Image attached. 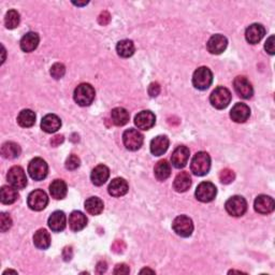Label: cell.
I'll use <instances>...</instances> for the list:
<instances>
[{
    "instance_id": "ac0fdd59",
    "label": "cell",
    "mask_w": 275,
    "mask_h": 275,
    "mask_svg": "<svg viewBox=\"0 0 275 275\" xmlns=\"http://www.w3.org/2000/svg\"><path fill=\"white\" fill-rule=\"evenodd\" d=\"M266 35V29L261 24H253L247 27L245 32V39L250 44H257Z\"/></svg>"
},
{
    "instance_id": "d4e9b609",
    "label": "cell",
    "mask_w": 275,
    "mask_h": 275,
    "mask_svg": "<svg viewBox=\"0 0 275 275\" xmlns=\"http://www.w3.org/2000/svg\"><path fill=\"white\" fill-rule=\"evenodd\" d=\"M40 38L38 34L36 33H28L23 37L21 40V48L26 53H30L35 51L39 45Z\"/></svg>"
},
{
    "instance_id": "8d00e7d4",
    "label": "cell",
    "mask_w": 275,
    "mask_h": 275,
    "mask_svg": "<svg viewBox=\"0 0 275 275\" xmlns=\"http://www.w3.org/2000/svg\"><path fill=\"white\" fill-rule=\"evenodd\" d=\"M50 72H51V76L55 79V80H59V79H62L65 76L66 68L63 64L56 63L52 66Z\"/></svg>"
},
{
    "instance_id": "7a4b0ae2",
    "label": "cell",
    "mask_w": 275,
    "mask_h": 275,
    "mask_svg": "<svg viewBox=\"0 0 275 275\" xmlns=\"http://www.w3.org/2000/svg\"><path fill=\"white\" fill-rule=\"evenodd\" d=\"M95 89L91 86L90 84L83 83L80 84L79 86L75 89V94H73V98L75 101L81 107H87L93 103L95 99Z\"/></svg>"
},
{
    "instance_id": "e0dca14e",
    "label": "cell",
    "mask_w": 275,
    "mask_h": 275,
    "mask_svg": "<svg viewBox=\"0 0 275 275\" xmlns=\"http://www.w3.org/2000/svg\"><path fill=\"white\" fill-rule=\"evenodd\" d=\"M250 109L245 103H236L231 109L230 118L236 123H245L249 118Z\"/></svg>"
},
{
    "instance_id": "d6986e66",
    "label": "cell",
    "mask_w": 275,
    "mask_h": 275,
    "mask_svg": "<svg viewBox=\"0 0 275 275\" xmlns=\"http://www.w3.org/2000/svg\"><path fill=\"white\" fill-rule=\"evenodd\" d=\"M62 127V120L55 114H47L45 115L41 121L42 130L47 133H54L60 129Z\"/></svg>"
},
{
    "instance_id": "836d02e7",
    "label": "cell",
    "mask_w": 275,
    "mask_h": 275,
    "mask_svg": "<svg viewBox=\"0 0 275 275\" xmlns=\"http://www.w3.org/2000/svg\"><path fill=\"white\" fill-rule=\"evenodd\" d=\"M154 173L156 179L158 181H166L170 174H171V167L170 163L167 160H160L156 163L155 169H154Z\"/></svg>"
},
{
    "instance_id": "e575fe53",
    "label": "cell",
    "mask_w": 275,
    "mask_h": 275,
    "mask_svg": "<svg viewBox=\"0 0 275 275\" xmlns=\"http://www.w3.org/2000/svg\"><path fill=\"white\" fill-rule=\"evenodd\" d=\"M21 154L20 145L14 142H5L1 146V155L7 159H14Z\"/></svg>"
},
{
    "instance_id": "74e56055",
    "label": "cell",
    "mask_w": 275,
    "mask_h": 275,
    "mask_svg": "<svg viewBox=\"0 0 275 275\" xmlns=\"http://www.w3.org/2000/svg\"><path fill=\"white\" fill-rule=\"evenodd\" d=\"M235 172L230 169H224L222 170V172L219 173V180L223 183V184H230L235 181Z\"/></svg>"
},
{
    "instance_id": "7c38bea8",
    "label": "cell",
    "mask_w": 275,
    "mask_h": 275,
    "mask_svg": "<svg viewBox=\"0 0 275 275\" xmlns=\"http://www.w3.org/2000/svg\"><path fill=\"white\" fill-rule=\"evenodd\" d=\"M234 87L236 93L243 99H248L254 94L252 84L245 77H236L234 81Z\"/></svg>"
},
{
    "instance_id": "277c9868",
    "label": "cell",
    "mask_w": 275,
    "mask_h": 275,
    "mask_svg": "<svg viewBox=\"0 0 275 275\" xmlns=\"http://www.w3.org/2000/svg\"><path fill=\"white\" fill-rule=\"evenodd\" d=\"M231 101V93L228 88L219 86L212 91L210 96L211 105L218 110H223L229 106Z\"/></svg>"
},
{
    "instance_id": "7402d4cb",
    "label": "cell",
    "mask_w": 275,
    "mask_h": 275,
    "mask_svg": "<svg viewBox=\"0 0 275 275\" xmlns=\"http://www.w3.org/2000/svg\"><path fill=\"white\" fill-rule=\"evenodd\" d=\"M109 176H110L109 168L107 166H105V164H99V166H97L93 170V172H91V175H90V179L94 185L101 186L108 181Z\"/></svg>"
},
{
    "instance_id": "7dc6e473",
    "label": "cell",
    "mask_w": 275,
    "mask_h": 275,
    "mask_svg": "<svg viewBox=\"0 0 275 275\" xmlns=\"http://www.w3.org/2000/svg\"><path fill=\"white\" fill-rule=\"evenodd\" d=\"M88 1H84V2H73V4H76V5H85V4H87Z\"/></svg>"
},
{
    "instance_id": "30bf717a",
    "label": "cell",
    "mask_w": 275,
    "mask_h": 275,
    "mask_svg": "<svg viewBox=\"0 0 275 275\" xmlns=\"http://www.w3.org/2000/svg\"><path fill=\"white\" fill-rule=\"evenodd\" d=\"M48 203V197L45 192L41 189H37L29 194L27 199V204L33 211L44 210Z\"/></svg>"
},
{
    "instance_id": "b9f144b4",
    "label": "cell",
    "mask_w": 275,
    "mask_h": 275,
    "mask_svg": "<svg viewBox=\"0 0 275 275\" xmlns=\"http://www.w3.org/2000/svg\"><path fill=\"white\" fill-rule=\"evenodd\" d=\"M265 48L266 51L270 54V55H274L275 53V48H274V36H271L270 38H269L266 42L265 44Z\"/></svg>"
},
{
    "instance_id": "6da1fadb",
    "label": "cell",
    "mask_w": 275,
    "mask_h": 275,
    "mask_svg": "<svg viewBox=\"0 0 275 275\" xmlns=\"http://www.w3.org/2000/svg\"><path fill=\"white\" fill-rule=\"evenodd\" d=\"M192 172L195 175L203 176L209 173L211 169V157L205 152H198L193 158L191 163Z\"/></svg>"
},
{
    "instance_id": "4dcf8cb0",
    "label": "cell",
    "mask_w": 275,
    "mask_h": 275,
    "mask_svg": "<svg viewBox=\"0 0 275 275\" xmlns=\"http://www.w3.org/2000/svg\"><path fill=\"white\" fill-rule=\"evenodd\" d=\"M85 210L90 215H99V214L103 211V202L100 198L98 197H90L86 201H85Z\"/></svg>"
},
{
    "instance_id": "9a60e30c",
    "label": "cell",
    "mask_w": 275,
    "mask_h": 275,
    "mask_svg": "<svg viewBox=\"0 0 275 275\" xmlns=\"http://www.w3.org/2000/svg\"><path fill=\"white\" fill-rule=\"evenodd\" d=\"M156 116L151 111H142L136 115L134 118V124L142 130H149L155 125Z\"/></svg>"
},
{
    "instance_id": "9c48e42d",
    "label": "cell",
    "mask_w": 275,
    "mask_h": 275,
    "mask_svg": "<svg viewBox=\"0 0 275 275\" xmlns=\"http://www.w3.org/2000/svg\"><path fill=\"white\" fill-rule=\"evenodd\" d=\"M144 141L143 134L136 129H128L123 134V142L127 150L138 151Z\"/></svg>"
},
{
    "instance_id": "1f68e13d",
    "label": "cell",
    "mask_w": 275,
    "mask_h": 275,
    "mask_svg": "<svg viewBox=\"0 0 275 275\" xmlns=\"http://www.w3.org/2000/svg\"><path fill=\"white\" fill-rule=\"evenodd\" d=\"M134 44L131 40H121L119 41L118 45H116V52L119 55L120 57L123 58H128L131 57L134 53Z\"/></svg>"
},
{
    "instance_id": "5b68a950",
    "label": "cell",
    "mask_w": 275,
    "mask_h": 275,
    "mask_svg": "<svg viewBox=\"0 0 275 275\" xmlns=\"http://www.w3.org/2000/svg\"><path fill=\"white\" fill-rule=\"evenodd\" d=\"M225 207L229 215L234 217H240L247 211V202L241 196H234V197L227 200Z\"/></svg>"
},
{
    "instance_id": "5bb4252c",
    "label": "cell",
    "mask_w": 275,
    "mask_h": 275,
    "mask_svg": "<svg viewBox=\"0 0 275 275\" xmlns=\"http://www.w3.org/2000/svg\"><path fill=\"white\" fill-rule=\"evenodd\" d=\"M228 45V40L223 35H214L207 41L206 48L211 54H222Z\"/></svg>"
},
{
    "instance_id": "603a6c76",
    "label": "cell",
    "mask_w": 275,
    "mask_h": 275,
    "mask_svg": "<svg viewBox=\"0 0 275 275\" xmlns=\"http://www.w3.org/2000/svg\"><path fill=\"white\" fill-rule=\"evenodd\" d=\"M169 148V139L166 136H158L152 140L151 152L154 156H161Z\"/></svg>"
},
{
    "instance_id": "60d3db41",
    "label": "cell",
    "mask_w": 275,
    "mask_h": 275,
    "mask_svg": "<svg viewBox=\"0 0 275 275\" xmlns=\"http://www.w3.org/2000/svg\"><path fill=\"white\" fill-rule=\"evenodd\" d=\"M149 94L151 97H157L160 94V85L157 82L152 83L149 86Z\"/></svg>"
},
{
    "instance_id": "83f0119b",
    "label": "cell",
    "mask_w": 275,
    "mask_h": 275,
    "mask_svg": "<svg viewBox=\"0 0 275 275\" xmlns=\"http://www.w3.org/2000/svg\"><path fill=\"white\" fill-rule=\"evenodd\" d=\"M34 243L39 249H46L51 245V236L45 229H40L34 236Z\"/></svg>"
},
{
    "instance_id": "52a82bcc",
    "label": "cell",
    "mask_w": 275,
    "mask_h": 275,
    "mask_svg": "<svg viewBox=\"0 0 275 275\" xmlns=\"http://www.w3.org/2000/svg\"><path fill=\"white\" fill-rule=\"evenodd\" d=\"M172 228L178 236L182 237L191 236L194 231V224L191 218L186 215L176 217L172 223Z\"/></svg>"
},
{
    "instance_id": "ffe728a7",
    "label": "cell",
    "mask_w": 275,
    "mask_h": 275,
    "mask_svg": "<svg viewBox=\"0 0 275 275\" xmlns=\"http://www.w3.org/2000/svg\"><path fill=\"white\" fill-rule=\"evenodd\" d=\"M48 227L54 232H60L66 228L67 219L63 211H55L52 215L48 217Z\"/></svg>"
},
{
    "instance_id": "cb8c5ba5",
    "label": "cell",
    "mask_w": 275,
    "mask_h": 275,
    "mask_svg": "<svg viewBox=\"0 0 275 275\" xmlns=\"http://www.w3.org/2000/svg\"><path fill=\"white\" fill-rule=\"evenodd\" d=\"M87 225V218L80 211H73L69 216V226L72 231H81Z\"/></svg>"
},
{
    "instance_id": "4316f807",
    "label": "cell",
    "mask_w": 275,
    "mask_h": 275,
    "mask_svg": "<svg viewBox=\"0 0 275 275\" xmlns=\"http://www.w3.org/2000/svg\"><path fill=\"white\" fill-rule=\"evenodd\" d=\"M67 192H68V188H67V184L63 180H55L50 185L51 196L56 200L64 199L67 196Z\"/></svg>"
},
{
    "instance_id": "ab89813d",
    "label": "cell",
    "mask_w": 275,
    "mask_h": 275,
    "mask_svg": "<svg viewBox=\"0 0 275 275\" xmlns=\"http://www.w3.org/2000/svg\"><path fill=\"white\" fill-rule=\"evenodd\" d=\"M80 163H81L80 158H79L77 155H70L66 160V168L73 171L80 167Z\"/></svg>"
},
{
    "instance_id": "2e32d148",
    "label": "cell",
    "mask_w": 275,
    "mask_h": 275,
    "mask_svg": "<svg viewBox=\"0 0 275 275\" xmlns=\"http://www.w3.org/2000/svg\"><path fill=\"white\" fill-rule=\"evenodd\" d=\"M189 159V150L184 145L178 146L171 156V162L176 169H182L186 166Z\"/></svg>"
},
{
    "instance_id": "bcb514c9",
    "label": "cell",
    "mask_w": 275,
    "mask_h": 275,
    "mask_svg": "<svg viewBox=\"0 0 275 275\" xmlns=\"http://www.w3.org/2000/svg\"><path fill=\"white\" fill-rule=\"evenodd\" d=\"M106 270H107V262L100 261L99 264L97 265V272L101 274L103 272H106Z\"/></svg>"
},
{
    "instance_id": "8fae6325",
    "label": "cell",
    "mask_w": 275,
    "mask_h": 275,
    "mask_svg": "<svg viewBox=\"0 0 275 275\" xmlns=\"http://www.w3.org/2000/svg\"><path fill=\"white\" fill-rule=\"evenodd\" d=\"M8 181L11 186H13L16 189H23L27 185V178L25 174V171L20 166L12 167L8 172Z\"/></svg>"
},
{
    "instance_id": "8992f818",
    "label": "cell",
    "mask_w": 275,
    "mask_h": 275,
    "mask_svg": "<svg viewBox=\"0 0 275 275\" xmlns=\"http://www.w3.org/2000/svg\"><path fill=\"white\" fill-rule=\"evenodd\" d=\"M28 172L35 181H42L46 178L48 172L47 163L42 158H34L28 164Z\"/></svg>"
},
{
    "instance_id": "f6af8a7d",
    "label": "cell",
    "mask_w": 275,
    "mask_h": 275,
    "mask_svg": "<svg viewBox=\"0 0 275 275\" xmlns=\"http://www.w3.org/2000/svg\"><path fill=\"white\" fill-rule=\"evenodd\" d=\"M64 142V137L63 136H60V134H58V136H55L52 140H51V144L53 146H58L59 144H62Z\"/></svg>"
},
{
    "instance_id": "f35d334b",
    "label": "cell",
    "mask_w": 275,
    "mask_h": 275,
    "mask_svg": "<svg viewBox=\"0 0 275 275\" xmlns=\"http://www.w3.org/2000/svg\"><path fill=\"white\" fill-rule=\"evenodd\" d=\"M12 227V219L9 214L1 213L0 215V229L2 232L8 231Z\"/></svg>"
},
{
    "instance_id": "ba28073f",
    "label": "cell",
    "mask_w": 275,
    "mask_h": 275,
    "mask_svg": "<svg viewBox=\"0 0 275 275\" xmlns=\"http://www.w3.org/2000/svg\"><path fill=\"white\" fill-rule=\"evenodd\" d=\"M196 198H197L201 202H211L215 199L217 195L216 186L211 182H202L198 185L196 189Z\"/></svg>"
},
{
    "instance_id": "ee69618b",
    "label": "cell",
    "mask_w": 275,
    "mask_h": 275,
    "mask_svg": "<svg viewBox=\"0 0 275 275\" xmlns=\"http://www.w3.org/2000/svg\"><path fill=\"white\" fill-rule=\"evenodd\" d=\"M110 20H111V16H110V14H109V12H107V11H105V12H102V13L100 14V16H99V24H101V25H107V24H109V22H110Z\"/></svg>"
},
{
    "instance_id": "3957f363",
    "label": "cell",
    "mask_w": 275,
    "mask_h": 275,
    "mask_svg": "<svg viewBox=\"0 0 275 275\" xmlns=\"http://www.w3.org/2000/svg\"><path fill=\"white\" fill-rule=\"evenodd\" d=\"M212 82L213 73L207 67H200V68H198L194 72L193 84L197 89L205 90L211 86Z\"/></svg>"
},
{
    "instance_id": "f1b7e54d",
    "label": "cell",
    "mask_w": 275,
    "mask_h": 275,
    "mask_svg": "<svg viewBox=\"0 0 275 275\" xmlns=\"http://www.w3.org/2000/svg\"><path fill=\"white\" fill-rule=\"evenodd\" d=\"M129 112L124 108H115L111 112V118L116 126H124L129 121Z\"/></svg>"
},
{
    "instance_id": "d6a6232c",
    "label": "cell",
    "mask_w": 275,
    "mask_h": 275,
    "mask_svg": "<svg viewBox=\"0 0 275 275\" xmlns=\"http://www.w3.org/2000/svg\"><path fill=\"white\" fill-rule=\"evenodd\" d=\"M17 123L21 127L29 128L33 127L36 123V114L32 110H23L17 116Z\"/></svg>"
},
{
    "instance_id": "484cf974",
    "label": "cell",
    "mask_w": 275,
    "mask_h": 275,
    "mask_svg": "<svg viewBox=\"0 0 275 275\" xmlns=\"http://www.w3.org/2000/svg\"><path fill=\"white\" fill-rule=\"evenodd\" d=\"M191 186H192V178L188 172L183 171V172L176 175V178L173 183V187L176 192L184 193V192L188 191Z\"/></svg>"
},
{
    "instance_id": "7bdbcfd3",
    "label": "cell",
    "mask_w": 275,
    "mask_h": 275,
    "mask_svg": "<svg viewBox=\"0 0 275 275\" xmlns=\"http://www.w3.org/2000/svg\"><path fill=\"white\" fill-rule=\"evenodd\" d=\"M130 272V269L125 264L118 265L114 270V274H128Z\"/></svg>"
},
{
    "instance_id": "44dd1931",
    "label": "cell",
    "mask_w": 275,
    "mask_h": 275,
    "mask_svg": "<svg viewBox=\"0 0 275 275\" xmlns=\"http://www.w3.org/2000/svg\"><path fill=\"white\" fill-rule=\"evenodd\" d=\"M128 183L121 178H116L112 180V182L110 183V185L108 187L109 194L113 196V197H121V196H125L128 193Z\"/></svg>"
},
{
    "instance_id": "f546056e",
    "label": "cell",
    "mask_w": 275,
    "mask_h": 275,
    "mask_svg": "<svg viewBox=\"0 0 275 275\" xmlns=\"http://www.w3.org/2000/svg\"><path fill=\"white\" fill-rule=\"evenodd\" d=\"M17 198L18 194L13 186H2L0 189V200L3 204L14 203Z\"/></svg>"
},
{
    "instance_id": "d590c367",
    "label": "cell",
    "mask_w": 275,
    "mask_h": 275,
    "mask_svg": "<svg viewBox=\"0 0 275 275\" xmlns=\"http://www.w3.org/2000/svg\"><path fill=\"white\" fill-rule=\"evenodd\" d=\"M20 14L18 12L15 10H10L7 14H5L4 17V24L5 27L8 29H14L16 28L18 25H20Z\"/></svg>"
},
{
    "instance_id": "4fadbf2b",
    "label": "cell",
    "mask_w": 275,
    "mask_h": 275,
    "mask_svg": "<svg viewBox=\"0 0 275 275\" xmlns=\"http://www.w3.org/2000/svg\"><path fill=\"white\" fill-rule=\"evenodd\" d=\"M254 207L255 211L257 213L262 214V215H267V214H270L274 211L275 203L273 198L266 195H260L256 198L254 202Z\"/></svg>"
}]
</instances>
